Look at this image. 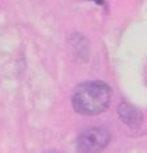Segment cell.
<instances>
[{
  "instance_id": "obj_1",
  "label": "cell",
  "mask_w": 147,
  "mask_h": 153,
  "mask_svg": "<svg viewBox=\"0 0 147 153\" xmlns=\"http://www.w3.org/2000/svg\"><path fill=\"white\" fill-rule=\"evenodd\" d=\"M113 91L106 83L99 80L86 81L78 85L72 96L73 109L84 116L101 114L111 102Z\"/></svg>"
},
{
  "instance_id": "obj_2",
  "label": "cell",
  "mask_w": 147,
  "mask_h": 153,
  "mask_svg": "<svg viewBox=\"0 0 147 153\" xmlns=\"http://www.w3.org/2000/svg\"><path fill=\"white\" fill-rule=\"evenodd\" d=\"M111 134L105 128L90 126L82 131L77 137L78 153H99L109 145Z\"/></svg>"
},
{
  "instance_id": "obj_3",
  "label": "cell",
  "mask_w": 147,
  "mask_h": 153,
  "mask_svg": "<svg viewBox=\"0 0 147 153\" xmlns=\"http://www.w3.org/2000/svg\"><path fill=\"white\" fill-rule=\"evenodd\" d=\"M117 112L119 114V119L125 123L126 125L131 126V128H138L142 124L143 116L140 113V111L138 108H135L134 105L129 104V102L123 101L121 102L117 108Z\"/></svg>"
},
{
  "instance_id": "obj_4",
  "label": "cell",
  "mask_w": 147,
  "mask_h": 153,
  "mask_svg": "<svg viewBox=\"0 0 147 153\" xmlns=\"http://www.w3.org/2000/svg\"><path fill=\"white\" fill-rule=\"evenodd\" d=\"M90 1H94L98 5H105V0H90Z\"/></svg>"
}]
</instances>
